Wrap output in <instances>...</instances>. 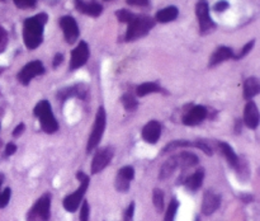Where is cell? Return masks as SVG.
<instances>
[{
  "mask_svg": "<svg viewBox=\"0 0 260 221\" xmlns=\"http://www.w3.org/2000/svg\"><path fill=\"white\" fill-rule=\"evenodd\" d=\"M2 2H5V0H2Z\"/></svg>",
  "mask_w": 260,
  "mask_h": 221,
  "instance_id": "ee69618b",
  "label": "cell"
},
{
  "mask_svg": "<svg viewBox=\"0 0 260 221\" xmlns=\"http://www.w3.org/2000/svg\"><path fill=\"white\" fill-rule=\"evenodd\" d=\"M152 202H154V206L157 212H162L164 211V193L159 188H155L154 190V193H152Z\"/></svg>",
  "mask_w": 260,
  "mask_h": 221,
  "instance_id": "484cf974",
  "label": "cell"
},
{
  "mask_svg": "<svg viewBox=\"0 0 260 221\" xmlns=\"http://www.w3.org/2000/svg\"><path fill=\"white\" fill-rule=\"evenodd\" d=\"M10 196H12V191H10V188H5L3 192H0V208H4L5 206L9 203Z\"/></svg>",
  "mask_w": 260,
  "mask_h": 221,
  "instance_id": "4dcf8cb0",
  "label": "cell"
},
{
  "mask_svg": "<svg viewBox=\"0 0 260 221\" xmlns=\"http://www.w3.org/2000/svg\"><path fill=\"white\" fill-rule=\"evenodd\" d=\"M178 207H179V202H178L175 198H173V200L170 201L169 206H168V208H167V213H165L164 221H174L175 215H177Z\"/></svg>",
  "mask_w": 260,
  "mask_h": 221,
  "instance_id": "4316f807",
  "label": "cell"
},
{
  "mask_svg": "<svg viewBox=\"0 0 260 221\" xmlns=\"http://www.w3.org/2000/svg\"><path fill=\"white\" fill-rule=\"evenodd\" d=\"M254 43H255V42H254V41H251V42L246 43V45L244 46V48H243V50H241V52L239 53L238 56H235V58H236V60H239V58H243L244 56H246V55H248V53L250 52V51H251V48H253Z\"/></svg>",
  "mask_w": 260,
  "mask_h": 221,
  "instance_id": "836d02e7",
  "label": "cell"
},
{
  "mask_svg": "<svg viewBox=\"0 0 260 221\" xmlns=\"http://www.w3.org/2000/svg\"><path fill=\"white\" fill-rule=\"evenodd\" d=\"M51 215V195L45 193L41 196L29 212L27 213V221H48Z\"/></svg>",
  "mask_w": 260,
  "mask_h": 221,
  "instance_id": "5b68a950",
  "label": "cell"
},
{
  "mask_svg": "<svg viewBox=\"0 0 260 221\" xmlns=\"http://www.w3.org/2000/svg\"><path fill=\"white\" fill-rule=\"evenodd\" d=\"M207 114L208 112L205 107L194 106L183 116V123L185 126H196V124H200L201 122L205 121L207 118Z\"/></svg>",
  "mask_w": 260,
  "mask_h": 221,
  "instance_id": "7c38bea8",
  "label": "cell"
},
{
  "mask_svg": "<svg viewBox=\"0 0 260 221\" xmlns=\"http://www.w3.org/2000/svg\"><path fill=\"white\" fill-rule=\"evenodd\" d=\"M117 174H118L119 177L127 179L128 182H131V180L135 178V169L132 167H129V165H127V167L121 168V169L118 170V173H117Z\"/></svg>",
  "mask_w": 260,
  "mask_h": 221,
  "instance_id": "f546056e",
  "label": "cell"
},
{
  "mask_svg": "<svg viewBox=\"0 0 260 221\" xmlns=\"http://www.w3.org/2000/svg\"><path fill=\"white\" fill-rule=\"evenodd\" d=\"M260 91V83L258 78H248L244 83V98L246 101H251L255 96H258Z\"/></svg>",
  "mask_w": 260,
  "mask_h": 221,
  "instance_id": "ffe728a7",
  "label": "cell"
},
{
  "mask_svg": "<svg viewBox=\"0 0 260 221\" xmlns=\"http://www.w3.org/2000/svg\"><path fill=\"white\" fill-rule=\"evenodd\" d=\"M24 129H25L24 123H19L17 127H15L14 131H13V136H14V137L20 136V135H22V132L24 131Z\"/></svg>",
  "mask_w": 260,
  "mask_h": 221,
  "instance_id": "60d3db41",
  "label": "cell"
},
{
  "mask_svg": "<svg viewBox=\"0 0 260 221\" xmlns=\"http://www.w3.org/2000/svg\"><path fill=\"white\" fill-rule=\"evenodd\" d=\"M228 8H229V3L226 2V0H220V2L216 3V5H215L216 12H225Z\"/></svg>",
  "mask_w": 260,
  "mask_h": 221,
  "instance_id": "d590c367",
  "label": "cell"
},
{
  "mask_svg": "<svg viewBox=\"0 0 260 221\" xmlns=\"http://www.w3.org/2000/svg\"><path fill=\"white\" fill-rule=\"evenodd\" d=\"M5 41H7V32H5L4 28L0 27V52H2L3 48H4Z\"/></svg>",
  "mask_w": 260,
  "mask_h": 221,
  "instance_id": "f35d334b",
  "label": "cell"
},
{
  "mask_svg": "<svg viewBox=\"0 0 260 221\" xmlns=\"http://www.w3.org/2000/svg\"><path fill=\"white\" fill-rule=\"evenodd\" d=\"M17 8L19 9H27V8H33L37 3V0H13Z\"/></svg>",
  "mask_w": 260,
  "mask_h": 221,
  "instance_id": "1f68e13d",
  "label": "cell"
},
{
  "mask_svg": "<svg viewBox=\"0 0 260 221\" xmlns=\"http://www.w3.org/2000/svg\"><path fill=\"white\" fill-rule=\"evenodd\" d=\"M116 17L118 18L119 22L129 23L134 20V18L136 17V14H134V13L128 12V10H126V9H121V10H117Z\"/></svg>",
  "mask_w": 260,
  "mask_h": 221,
  "instance_id": "f1b7e54d",
  "label": "cell"
},
{
  "mask_svg": "<svg viewBox=\"0 0 260 221\" xmlns=\"http://www.w3.org/2000/svg\"><path fill=\"white\" fill-rule=\"evenodd\" d=\"M244 122L249 129L255 130L259 124V109L254 102L249 101L244 111Z\"/></svg>",
  "mask_w": 260,
  "mask_h": 221,
  "instance_id": "2e32d148",
  "label": "cell"
},
{
  "mask_svg": "<svg viewBox=\"0 0 260 221\" xmlns=\"http://www.w3.org/2000/svg\"><path fill=\"white\" fill-rule=\"evenodd\" d=\"M35 116L40 118L41 127L47 134H53L58 130L57 119L53 116L51 104L47 101L38 102L37 106L35 107Z\"/></svg>",
  "mask_w": 260,
  "mask_h": 221,
  "instance_id": "7a4b0ae2",
  "label": "cell"
},
{
  "mask_svg": "<svg viewBox=\"0 0 260 221\" xmlns=\"http://www.w3.org/2000/svg\"><path fill=\"white\" fill-rule=\"evenodd\" d=\"M2 183H3V175L0 174V187H2Z\"/></svg>",
  "mask_w": 260,
  "mask_h": 221,
  "instance_id": "7bdbcfd3",
  "label": "cell"
},
{
  "mask_svg": "<svg viewBox=\"0 0 260 221\" xmlns=\"http://www.w3.org/2000/svg\"><path fill=\"white\" fill-rule=\"evenodd\" d=\"M15 151H17V146H15L13 142H9V144L7 145V147H5V155H7V156H9V155L14 154Z\"/></svg>",
  "mask_w": 260,
  "mask_h": 221,
  "instance_id": "ab89813d",
  "label": "cell"
},
{
  "mask_svg": "<svg viewBox=\"0 0 260 221\" xmlns=\"http://www.w3.org/2000/svg\"><path fill=\"white\" fill-rule=\"evenodd\" d=\"M218 146H220L221 152H222L223 156L226 157L229 164H230L233 168H236V169L239 170V168H240V160H239V156L236 155V152L234 151L233 147H231L228 142H223V141L220 142Z\"/></svg>",
  "mask_w": 260,
  "mask_h": 221,
  "instance_id": "44dd1931",
  "label": "cell"
},
{
  "mask_svg": "<svg viewBox=\"0 0 260 221\" xmlns=\"http://www.w3.org/2000/svg\"><path fill=\"white\" fill-rule=\"evenodd\" d=\"M127 4L136 5V7H146V5H149V0H127Z\"/></svg>",
  "mask_w": 260,
  "mask_h": 221,
  "instance_id": "74e56055",
  "label": "cell"
},
{
  "mask_svg": "<svg viewBox=\"0 0 260 221\" xmlns=\"http://www.w3.org/2000/svg\"><path fill=\"white\" fill-rule=\"evenodd\" d=\"M134 213H135V202L129 203V206L126 210V215H124V221H132L134 220Z\"/></svg>",
  "mask_w": 260,
  "mask_h": 221,
  "instance_id": "e575fe53",
  "label": "cell"
},
{
  "mask_svg": "<svg viewBox=\"0 0 260 221\" xmlns=\"http://www.w3.org/2000/svg\"><path fill=\"white\" fill-rule=\"evenodd\" d=\"M122 104L126 108V111H135L137 108V101L132 94L126 93L123 97H122Z\"/></svg>",
  "mask_w": 260,
  "mask_h": 221,
  "instance_id": "83f0119b",
  "label": "cell"
},
{
  "mask_svg": "<svg viewBox=\"0 0 260 221\" xmlns=\"http://www.w3.org/2000/svg\"><path fill=\"white\" fill-rule=\"evenodd\" d=\"M196 146L200 147L201 150H203L207 155H212V149H211L210 145H207L206 142H198V144H196Z\"/></svg>",
  "mask_w": 260,
  "mask_h": 221,
  "instance_id": "8d00e7d4",
  "label": "cell"
},
{
  "mask_svg": "<svg viewBox=\"0 0 260 221\" xmlns=\"http://www.w3.org/2000/svg\"><path fill=\"white\" fill-rule=\"evenodd\" d=\"M107 124V114L104 107H99L98 112L95 114V121H94L93 131H91L90 137L88 140V145H86V151L91 152L98 144L101 142L102 136L104 134V130H106Z\"/></svg>",
  "mask_w": 260,
  "mask_h": 221,
  "instance_id": "8992f818",
  "label": "cell"
},
{
  "mask_svg": "<svg viewBox=\"0 0 260 221\" xmlns=\"http://www.w3.org/2000/svg\"><path fill=\"white\" fill-rule=\"evenodd\" d=\"M221 205V197L217 193L212 192V191H206L205 196H203L202 201V213L206 216L212 215L215 211L218 210Z\"/></svg>",
  "mask_w": 260,
  "mask_h": 221,
  "instance_id": "4fadbf2b",
  "label": "cell"
},
{
  "mask_svg": "<svg viewBox=\"0 0 260 221\" xmlns=\"http://www.w3.org/2000/svg\"><path fill=\"white\" fill-rule=\"evenodd\" d=\"M161 136V124L159 121H150L142 129V139L149 144H155Z\"/></svg>",
  "mask_w": 260,
  "mask_h": 221,
  "instance_id": "9a60e30c",
  "label": "cell"
},
{
  "mask_svg": "<svg viewBox=\"0 0 260 221\" xmlns=\"http://www.w3.org/2000/svg\"><path fill=\"white\" fill-rule=\"evenodd\" d=\"M89 58V46L88 43L81 41L78 45V47L74 48L71 52V61H70V70H76L85 65V62Z\"/></svg>",
  "mask_w": 260,
  "mask_h": 221,
  "instance_id": "30bf717a",
  "label": "cell"
},
{
  "mask_svg": "<svg viewBox=\"0 0 260 221\" xmlns=\"http://www.w3.org/2000/svg\"><path fill=\"white\" fill-rule=\"evenodd\" d=\"M155 20L146 15H136L132 22L128 23V28L126 32V41H135L146 36L154 28Z\"/></svg>",
  "mask_w": 260,
  "mask_h": 221,
  "instance_id": "3957f363",
  "label": "cell"
},
{
  "mask_svg": "<svg viewBox=\"0 0 260 221\" xmlns=\"http://www.w3.org/2000/svg\"><path fill=\"white\" fill-rule=\"evenodd\" d=\"M62 60H63V56L61 55V53H57V55L55 56V58H53V64H52L53 68H57V66L62 62Z\"/></svg>",
  "mask_w": 260,
  "mask_h": 221,
  "instance_id": "b9f144b4",
  "label": "cell"
},
{
  "mask_svg": "<svg viewBox=\"0 0 260 221\" xmlns=\"http://www.w3.org/2000/svg\"><path fill=\"white\" fill-rule=\"evenodd\" d=\"M203 179H205V169L201 168V169L196 170L192 175L185 178L184 184L188 190L192 191V192H196V191L201 188V185H202L203 183Z\"/></svg>",
  "mask_w": 260,
  "mask_h": 221,
  "instance_id": "d6986e66",
  "label": "cell"
},
{
  "mask_svg": "<svg viewBox=\"0 0 260 221\" xmlns=\"http://www.w3.org/2000/svg\"><path fill=\"white\" fill-rule=\"evenodd\" d=\"M161 90V88L159 86V84L156 83H144L141 85H139L136 88V94L139 97H145L147 94H151V93H157V91Z\"/></svg>",
  "mask_w": 260,
  "mask_h": 221,
  "instance_id": "d4e9b609",
  "label": "cell"
},
{
  "mask_svg": "<svg viewBox=\"0 0 260 221\" xmlns=\"http://www.w3.org/2000/svg\"><path fill=\"white\" fill-rule=\"evenodd\" d=\"M178 14H179V12H178L177 7H168V8H164V9L159 10V12L156 13V17L155 18H156L157 22L168 23L177 19Z\"/></svg>",
  "mask_w": 260,
  "mask_h": 221,
  "instance_id": "7402d4cb",
  "label": "cell"
},
{
  "mask_svg": "<svg viewBox=\"0 0 260 221\" xmlns=\"http://www.w3.org/2000/svg\"><path fill=\"white\" fill-rule=\"evenodd\" d=\"M85 90H83L81 89L80 85H75V86H70V88H66V89H62V90H60L57 93V98L60 99V101H66V99L71 98V97H80V98H84L85 97Z\"/></svg>",
  "mask_w": 260,
  "mask_h": 221,
  "instance_id": "603a6c76",
  "label": "cell"
},
{
  "mask_svg": "<svg viewBox=\"0 0 260 221\" xmlns=\"http://www.w3.org/2000/svg\"><path fill=\"white\" fill-rule=\"evenodd\" d=\"M47 14L41 13L32 18L24 20L23 24V40L24 45L29 50H35L42 43L43 40V27L47 23Z\"/></svg>",
  "mask_w": 260,
  "mask_h": 221,
  "instance_id": "6da1fadb",
  "label": "cell"
},
{
  "mask_svg": "<svg viewBox=\"0 0 260 221\" xmlns=\"http://www.w3.org/2000/svg\"><path fill=\"white\" fill-rule=\"evenodd\" d=\"M75 8L80 13L86 15H90V17H99L103 12V7L99 4L95 0H91V2H84V0H75Z\"/></svg>",
  "mask_w": 260,
  "mask_h": 221,
  "instance_id": "5bb4252c",
  "label": "cell"
},
{
  "mask_svg": "<svg viewBox=\"0 0 260 221\" xmlns=\"http://www.w3.org/2000/svg\"><path fill=\"white\" fill-rule=\"evenodd\" d=\"M174 159L175 163H177V168H179L182 170L194 167V165H197L200 163L198 156L196 154H193V152H180V154L174 155Z\"/></svg>",
  "mask_w": 260,
  "mask_h": 221,
  "instance_id": "e0dca14e",
  "label": "cell"
},
{
  "mask_svg": "<svg viewBox=\"0 0 260 221\" xmlns=\"http://www.w3.org/2000/svg\"><path fill=\"white\" fill-rule=\"evenodd\" d=\"M196 14H197L198 23H200L201 32L206 33L210 32L211 29L215 28V23L210 17V8H208V3L206 0H200L196 5Z\"/></svg>",
  "mask_w": 260,
  "mask_h": 221,
  "instance_id": "52a82bcc",
  "label": "cell"
},
{
  "mask_svg": "<svg viewBox=\"0 0 260 221\" xmlns=\"http://www.w3.org/2000/svg\"><path fill=\"white\" fill-rule=\"evenodd\" d=\"M177 169L178 168H177V163H175L174 156L169 157V159L162 164L161 169H160V173H159V178L160 179H167V178H169Z\"/></svg>",
  "mask_w": 260,
  "mask_h": 221,
  "instance_id": "cb8c5ba5",
  "label": "cell"
},
{
  "mask_svg": "<svg viewBox=\"0 0 260 221\" xmlns=\"http://www.w3.org/2000/svg\"><path fill=\"white\" fill-rule=\"evenodd\" d=\"M89 213H90L89 203L88 201H84L80 208V221H89Z\"/></svg>",
  "mask_w": 260,
  "mask_h": 221,
  "instance_id": "d6a6232c",
  "label": "cell"
},
{
  "mask_svg": "<svg viewBox=\"0 0 260 221\" xmlns=\"http://www.w3.org/2000/svg\"><path fill=\"white\" fill-rule=\"evenodd\" d=\"M76 178L80 180V187H79L75 192L71 193V195L66 196L62 201L63 208H65L66 211H69V212H75V211L78 210L81 201H83L84 195H85V192L88 191L89 182H90L88 175L83 172L76 173Z\"/></svg>",
  "mask_w": 260,
  "mask_h": 221,
  "instance_id": "277c9868",
  "label": "cell"
},
{
  "mask_svg": "<svg viewBox=\"0 0 260 221\" xmlns=\"http://www.w3.org/2000/svg\"><path fill=\"white\" fill-rule=\"evenodd\" d=\"M234 57V51L230 47H226V46H221L217 50L213 52V55L211 56L210 60V68L218 65V64L223 62V61L229 60V58Z\"/></svg>",
  "mask_w": 260,
  "mask_h": 221,
  "instance_id": "ac0fdd59",
  "label": "cell"
},
{
  "mask_svg": "<svg viewBox=\"0 0 260 221\" xmlns=\"http://www.w3.org/2000/svg\"><path fill=\"white\" fill-rule=\"evenodd\" d=\"M60 25L62 28L63 36L68 43H74L79 37V27L76 20L70 15H65L60 19Z\"/></svg>",
  "mask_w": 260,
  "mask_h": 221,
  "instance_id": "8fae6325",
  "label": "cell"
},
{
  "mask_svg": "<svg viewBox=\"0 0 260 221\" xmlns=\"http://www.w3.org/2000/svg\"><path fill=\"white\" fill-rule=\"evenodd\" d=\"M112 157H113V149H112V147L107 146L98 150L96 154L94 155L93 162H91V173H93V174L101 173L102 170L111 163Z\"/></svg>",
  "mask_w": 260,
  "mask_h": 221,
  "instance_id": "9c48e42d",
  "label": "cell"
},
{
  "mask_svg": "<svg viewBox=\"0 0 260 221\" xmlns=\"http://www.w3.org/2000/svg\"><path fill=\"white\" fill-rule=\"evenodd\" d=\"M43 73H45V66L42 65L41 61H30V62H28L27 65L19 71V74H18V80H19L23 85H28L33 78H36V76L38 75H42Z\"/></svg>",
  "mask_w": 260,
  "mask_h": 221,
  "instance_id": "ba28073f",
  "label": "cell"
}]
</instances>
